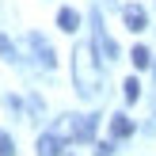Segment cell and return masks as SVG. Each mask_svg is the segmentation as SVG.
<instances>
[{
  "instance_id": "6da1fadb",
  "label": "cell",
  "mask_w": 156,
  "mask_h": 156,
  "mask_svg": "<svg viewBox=\"0 0 156 156\" xmlns=\"http://www.w3.org/2000/svg\"><path fill=\"white\" fill-rule=\"evenodd\" d=\"M73 80H76V91L88 95V99L99 91V53H95V46H88V42L76 46V53H73Z\"/></svg>"
},
{
  "instance_id": "7a4b0ae2",
  "label": "cell",
  "mask_w": 156,
  "mask_h": 156,
  "mask_svg": "<svg viewBox=\"0 0 156 156\" xmlns=\"http://www.w3.org/2000/svg\"><path fill=\"white\" fill-rule=\"evenodd\" d=\"M91 46H95L99 61H114V57H118V46H114V38H111V34L103 30V23L95 27V42H91Z\"/></svg>"
},
{
  "instance_id": "3957f363",
  "label": "cell",
  "mask_w": 156,
  "mask_h": 156,
  "mask_svg": "<svg viewBox=\"0 0 156 156\" xmlns=\"http://www.w3.org/2000/svg\"><path fill=\"white\" fill-rule=\"evenodd\" d=\"M122 19H126V27H129V30H145V27H149V15H145V8H141V4H129L126 12H122Z\"/></svg>"
},
{
  "instance_id": "277c9868",
  "label": "cell",
  "mask_w": 156,
  "mask_h": 156,
  "mask_svg": "<svg viewBox=\"0 0 156 156\" xmlns=\"http://www.w3.org/2000/svg\"><path fill=\"white\" fill-rule=\"evenodd\" d=\"M30 46H34V50H38V61H42L46 69H53V65H57V57H53V46L46 42L42 34H30Z\"/></svg>"
},
{
  "instance_id": "5b68a950",
  "label": "cell",
  "mask_w": 156,
  "mask_h": 156,
  "mask_svg": "<svg viewBox=\"0 0 156 156\" xmlns=\"http://www.w3.org/2000/svg\"><path fill=\"white\" fill-rule=\"evenodd\" d=\"M133 133V122L126 118V114H111V137L114 141H122V137H129Z\"/></svg>"
},
{
  "instance_id": "8992f818",
  "label": "cell",
  "mask_w": 156,
  "mask_h": 156,
  "mask_svg": "<svg viewBox=\"0 0 156 156\" xmlns=\"http://www.w3.org/2000/svg\"><path fill=\"white\" fill-rule=\"evenodd\" d=\"M38 156H61V137L57 133H42L38 137Z\"/></svg>"
},
{
  "instance_id": "52a82bcc",
  "label": "cell",
  "mask_w": 156,
  "mask_h": 156,
  "mask_svg": "<svg viewBox=\"0 0 156 156\" xmlns=\"http://www.w3.org/2000/svg\"><path fill=\"white\" fill-rule=\"evenodd\" d=\"M57 27L73 34V30H80V15H76L73 8H61V12H57Z\"/></svg>"
},
{
  "instance_id": "ba28073f",
  "label": "cell",
  "mask_w": 156,
  "mask_h": 156,
  "mask_svg": "<svg viewBox=\"0 0 156 156\" xmlns=\"http://www.w3.org/2000/svg\"><path fill=\"white\" fill-rule=\"evenodd\" d=\"M129 57H133L137 69H149V65H152V53L145 50V46H133V53H129Z\"/></svg>"
},
{
  "instance_id": "9c48e42d",
  "label": "cell",
  "mask_w": 156,
  "mask_h": 156,
  "mask_svg": "<svg viewBox=\"0 0 156 156\" xmlns=\"http://www.w3.org/2000/svg\"><path fill=\"white\" fill-rule=\"evenodd\" d=\"M122 88H126V99H129V103H137V99H141V80H137V76H129Z\"/></svg>"
},
{
  "instance_id": "30bf717a",
  "label": "cell",
  "mask_w": 156,
  "mask_h": 156,
  "mask_svg": "<svg viewBox=\"0 0 156 156\" xmlns=\"http://www.w3.org/2000/svg\"><path fill=\"white\" fill-rule=\"evenodd\" d=\"M0 156H15V141L8 133H0Z\"/></svg>"
},
{
  "instance_id": "8fae6325",
  "label": "cell",
  "mask_w": 156,
  "mask_h": 156,
  "mask_svg": "<svg viewBox=\"0 0 156 156\" xmlns=\"http://www.w3.org/2000/svg\"><path fill=\"white\" fill-rule=\"evenodd\" d=\"M0 53H4V57H8V61H12V57H15V46H12V42H8V38H4V34H0Z\"/></svg>"
},
{
  "instance_id": "7c38bea8",
  "label": "cell",
  "mask_w": 156,
  "mask_h": 156,
  "mask_svg": "<svg viewBox=\"0 0 156 156\" xmlns=\"http://www.w3.org/2000/svg\"><path fill=\"white\" fill-rule=\"evenodd\" d=\"M95 156H114V145L111 141H99L95 145Z\"/></svg>"
}]
</instances>
